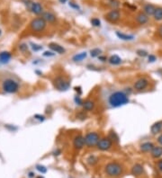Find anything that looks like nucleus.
Wrapping results in <instances>:
<instances>
[{
    "mask_svg": "<svg viewBox=\"0 0 162 178\" xmlns=\"http://www.w3.org/2000/svg\"><path fill=\"white\" fill-rule=\"evenodd\" d=\"M129 102H130L129 95L123 91H115L109 95V97H108V103L114 108L124 106L127 104Z\"/></svg>",
    "mask_w": 162,
    "mask_h": 178,
    "instance_id": "f257e3e1",
    "label": "nucleus"
},
{
    "mask_svg": "<svg viewBox=\"0 0 162 178\" xmlns=\"http://www.w3.org/2000/svg\"><path fill=\"white\" fill-rule=\"evenodd\" d=\"M105 173L111 177H117L123 173V166L117 162H110L105 165Z\"/></svg>",
    "mask_w": 162,
    "mask_h": 178,
    "instance_id": "f03ea898",
    "label": "nucleus"
},
{
    "mask_svg": "<svg viewBox=\"0 0 162 178\" xmlns=\"http://www.w3.org/2000/svg\"><path fill=\"white\" fill-rule=\"evenodd\" d=\"M53 85L59 91H67L70 86V81L63 76H57L53 80Z\"/></svg>",
    "mask_w": 162,
    "mask_h": 178,
    "instance_id": "7ed1b4c3",
    "label": "nucleus"
},
{
    "mask_svg": "<svg viewBox=\"0 0 162 178\" xmlns=\"http://www.w3.org/2000/svg\"><path fill=\"white\" fill-rule=\"evenodd\" d=\"M46 25H47V23L41 17L34 18L30 23V28L34 32H43L45 30V28H46Z\"/></svg>",
    "mask_w": 162,
    "mask_h": 178,
    "instance_id": "20e7f679",
    "label": "nucleus"
},
{
    "mask_svg": "<svg viewBox=\"0 0 162 178\" xmlns=\"http://www.w3.org/2000/svg\"><path fill=\"white\" fill-rule=\"evenodd\" d=\"M3 89L6 93L15 94L19 90V84L16 80L8 78L3 82Z\"/></svg>",
    "mask_w": 162,
    "mask_h": 178,
    "instance_id": "39448f33",
    "label": "nucleus"
},
{
    "mask_svg": "<svg viewBox=\"0 0 162 178\" xmlns=\"http://www.w3.org/2000/svg\"><path fill=\"white\" fill-rule=\"evenodd\" d=\"M100 136L97 132L95 131H91V132H87L85 135V143L86 146H87L88 148H92V147H96L99 140H100Z\"/></svg>",
    "mask_w": 162,
    "mask_h": 178,
    "instance_id": "423d86ee",
    "label": "nucleus"
},
{
    "mask_svg": "<svg viewBox=\"0 0 162 178\" xmlns=\"http://www.w3.org/2000/svg\"><path fill=\"white\" fill-rule=\"evenodd\" d=\"M113 140L109 138V137H104V138H101L96 145V148L99 150L102 151H106V150H109L112 146H113Z\"/></svg>",
    "mask_w": 162,
    "mask_h": 178,
    "instance_id": "0eeeda50",
    "label": "nucleus"
},
{
    "mask_svg": "<svg viewBox=\"0 0 162 178\" xmlns=\"http://www.w3.org/2000/svg\"><path fill=\"white\" fill-rule=\"evenodd\" d=\"M149 81L148 78H141L139 79H137L133 85V89L135 91H138V92H141L143 90H145L148 86H149Z\"/></svg>",
    "mask_w": 162,
    "mask_h": 178,
    "instance_id": "6e6552de",
    "label": "nucleus"
},
{
    "mask_svg": "<svg viewBox=\"0 0 162 178\" xmlns=\"http://www.w3.org/2000/svg\"><path fill=\"white\" fill-rule=\"evenodd\" d=\"M121 18V13L118 9H113L105 15V19L112 24L117 23Z\"/></svg>",
    "mask_w": 162,
    "mask_h": 178,
    "instance_id": "1a4fd4ad",
    "label": "nucleus"
},
{
    "mask_svg": "<svg viewBox=\"0 0 162 178\" xmlns=\"http://www.w3.org/2000/svg\"><path fill=\"white\" fill-rule=\"evenodd\" d=\"M86 143H85V137L81 134H78L77 136H75V138L73 139V147L75 149L77 150H80L85 147Z\"/></svg>",
    "mask_w": 162,
    "mask_h": 178,
    "instance_id": "9d476101",
    "label": "nucleus"
},
{
    "mask_svg": "<svg viewBox=\"0 0 162 178\" xmlns=\"http://www.w3.org/2000/svg\"><path fill=\"white\" fill-rule=\"evenodd\" d=\"M41 18H43L45 20L46 23L49 24H55L57 21V17L56 16L52 14L51 12H44L41 14Z\"/></svg>",
    "mask_w": 162,
    "mask_h": 178,
    "instance_id": "9b49d317",
    "label": "nucleus"
},
{
    "mask_svg": "<svg viewBox=\"0 0 162 178\" xmlns=\"http://www.w3.org/2000/svg\"><path fill=\"white\" fill-rule=\"evenodd\" d=\"M149 17L145 13H143V12L139 13L135 16V20H136V22H137V24L139 25H144V24H146L149 22Z\"/></svg>",
    "mask_w": 162,
    "mask_h": 178,
    "instance_id": "f8f14e48",
    "label": "nucleus"
},
{
    "mask_svg": "<svg viewBox=\"0 0 162 178\" xmlns=\"http://www.w3.org/2000/svg\"><path fill=\"white\" fill-rule=\"evenodd\" d=\"M162 131V121L154 123L150 127V133L152 135H158Z\"/></svg>",
    "mask_w": 162,
    "mask_h": 178,
    "instance_id": "ddd939ff",
    "label": "nucleus"
},
{
    "mask_svg": "<svg viewBox=\"0 0 162 178\" xmlns=\"http://www.w3.org/2000/svg\"><path fill=\"white\" fill-rule=\"evenodd\" d=\"M49 48L53 51V52H56L58 54H64L66 52V49L60 44L55 43V42H50L49 44Z\"/></svg>",
    "mask_w": 162,
    "mask_h": 178,
    "instance_id": "4468645a",
    "label": "nucleus"
},
{
    "mask_svg": "<svg viewBox=\"0 0 162 178\" xmlns=\"http://www.w3.org/2000/svg\"><path fill=\"white\" fill-rule=\"evenodd\" d=\"M155 145L150 142V141H146V142H143L142 144H141L140 146V149L141 152L143 153H150L151 150L154 148Z\"/></svg>",
    "mask_w": 162,
    "mask_h": 178,
    "instance_id": "2eb2a0df",
    "label": "nucleus"
},
{
    "mask_svg": "<svg viewBox=\"0 0 162 178\" xmlns=\"http://www.w3.org/2000/svg\"><path fill=\"white\" fill-rule=\"evenodd\" d=\"M143 13H145L148 16H153L155 10H156V7L152 4H146L143 6Z\"/></svg>",
    "mask_w": 162,
    "mask_h": 178,
    "instance_id": "dca6fc26",
    "label": "nucleus"
},
{
    "mask_svg": "<svg viewBox=\"0 0 162 178\" xmlns=\"http://www.w3.org/2000/svg\"><path fill=\"white\" fill-rule=\"evenodd\" d=\"M144 171V168H143V165H141V164H135L132 168V174L134 175V176H140L142 174Z\"/></svg>",
    "mask_w": 162,
    "mask_h": 178,
    "instance_id": "f3484780",
    "label": "nucleus"
},
{
    "mask_svg": "<svg viewBox=\"0 0 162 178\" xmlns=\"http://www.w3.org/2000/svg\"><path fill=\"white\" fill-rule=\"evenodd\" d=\"M31 11L34 15H41L43 13V8H42V6L39 2H34V3H33V5L31 7Z\"/></svg>",
    "mask_w": 162,
    "mask_h": 178,
    "instance_id": "a211bd4d",
    "label": "nucleus"
},
{
    "mask_svg": "<svg viewBox=\"0 0 162 178\" xmlns=\"http://www.w3.org/2000/svg\"><path fill=\"white\" fill-rule=\"evenodd\" d=\"M83 109L87 112H92L94 109H95V103L93 100H86L85 102H83Z\"/></svg>",
    "mask_w": 162,
    "mask_h": 178,
    "instance_id": "6ab92c4d",
    "label": "nucleus"
},
{
    "mask_svg": "<svg viewBox=\"0 0 162 178\" xmlns=\"http://www.w3.org/2000/svg\"><path fill=\"white\" fill-rule=\"evenodd\" d=\"M115 35L122 41H132L134 40V36L133 35H131V34H126L123 32H120V31H116L115 32Z\"/></svg>",
    "mask_w": 162,
    "mask_h": 178,
    "instance_id": "aec40b11",
    "label": "nucleus"
},
{
    "mask_svg": "<svg viewBox=\"0 0 162 178\" xmlns=\"http://www.w3.org/2000/svg\"><path fill=\"white\" fill-rule=\"evenodd\" d=\"M150 155L155 159L161 157H162V146H155L154 148L151 150Z\"/></svg>",
    "mask_w": 162,
    "mask_h": 178,
    "instance_id": "412c9836",
    "label": "nucleus"
},
{
    "mask_svg": "<svg viewBox=\"0 0 162 178\" xmlns=\"http://www.w3.org/2000/svg\"><path fill=\"white\" fill-rule=\"evenodd\" d=\"M108 62H109V64L113 65V66H117V65H120L123 61H122V58L118 56V55H113L111 56L109 58H108Z\"/></svg>",
    "mask_w": 162,
    "mask_h": 178,
    "instance_id": "4be33fe9",
    "label": "nucleus"
},
{
    "mask_svg": "<svg viewBox=\"0 0 162 178\" xmlns=\"http://www.w3.org/2000/svg\"><path fill=\"white\" fill-rule=\"evenodd\" d=\"M11 53H9L8 51H2L0 52V62L6 64L7 63L10 59H11Z\"/></svg>",
    "mask_w": 162,
    "mask_h": 178,
    "instance_id": "5701e85b",
    "label": "nucleus"
},
{
    "mask_svg": "<svg viewBox=\"0 0 162 178\" xmlns=\"http://www.w3.org/2000/svg\"><path fill=\"white\" fill-rule=\"evenodd\" d=\"M87 53L86 51H83V52L76 54L72 58V59H73V61H75V62H79V61H82L83 59H85L87 58Z\"/></svg>",
    "mask_w": 162,
    "mask_h": 178,
    "instance_id": "b1692460",
    "label": "nucleus"
},
{
    "mask_svg": "<svg viewBox=\"0 0 162 178\" xmlns=\"http://www.w3.org/2000/svg\"><path fill=\"white\" fill-rule=\"evenodd\" d=\"M153 17L158 22L162 21V7H156V10H155L154 15H153Z\"/></svg>",
    "mask_w": 162,
    "mask_h": 178,
    "instance_id": "393cba45",
    "label": "nucleus"
},
{
    "mask_svg": "<svg viewBox=\"0 0 162 178\" xmlns=\"http://www.w3.org/2000/svg\"><path fill=\"white\" fill-rule=\"evenodd\" d=\"M102 53V49H100L99 48H95L93 49L90 50V56L93 57V58H95V57H99Z\"/></svg>",
    "mask_w": 162,
    "mask_h": 178,
    "instance_id": "a878e982",
    "label": "nucleus"
},
{
    "mask_svg": "<svg viewBox=\"0 0 162 178\" xmlns=\"http://www.w3.org/2000/svg\"><path fill=\"white\" fill-rule=\"evenodd\" d=\"M108 137L113 140V142H119V137L116 134V132H115V131H111Z\"/></svg>",
    "mask_w": 162,
    "mask_h": 178,
    "instance_id": "bb28decb",
    "label": "nucleus"
},
{
    "mask_svg": "<svg viewBox=\"0 0 162 178\" xmlns=\"http://www.w3.org/2000/svg\"><path fill=\"white\" fill-rule=\"evenodd\" d=\"M87 163L89 164V165H95V164H96L97 163V161H98V159H97V157H95V156H90L88 158H87Z\"/></svg>",
    "mask_w": 162,
    "mask_h": 178,
    "instance_id": "cd10ccee",
    "label": "nucleus"
},
{
    "mask_svg": "<svg viewBox=\"0 0 162 178\" xmlns=\"http://www.w3.org/2000/svg\"><path fill=\"white\" fill-rule=\"evenodd\" d=\"M109 5L114 8V9H117V7L120 6V3L118 0H109Z\"/></svg>",
    "mask_w": 162,
    "mask_h": 178,
    "instance_id": "c85d7f7f",
    "label": "nucleus"
},
{
    "mask_svg": "<svg viewBox=\"0 0 162 178\" xmlns=\"http://www.w3.org/2000/svg\"><path fill=\"white\" fill-rule=\"evenodd\" d=\"M136 53H137L138 56H140V57H141V58H145V57H148V56H149L148 51L145 50V49H138V50L136 51Z\"/></svg>",
    "mask_w": 162,
    "mask_h": 178,
    "instance_id": "c756f323",
    "label": "nucleus"
},
{
    "mask_svg": "<svg viewBox=\"0 0 162 178\" xmlns=\"http://www.w3.org/2000/svg\"><path fill=\"white\" fill-rule=\"evenodd\" d=\"M91 24L95 27H99L101 25V21L98 18H92L91 19Z\"/></svg>",
    "mask_w": 162,
    "mask_h": 178,
    "instance_id": "7c9ffc66",
    "label": "nucleus"
},
{
    "mask_svg": "<svg viewBox=\"0 0 162 178\" xmlns=\"http://www.w3.org/2000/svg\"><path fill=\"white\" fill-rule=\"evenodd\" d=\"M157 61V57L155 56V55H153V54H149V56H148V62H149V63H153V62H155Z\"/></svg>",
    "mask_w": 162,
    "mask_h": 178,
    "instance_id": "2f4dec72",
    "label": "nucleus"
},
{
    "mask_svg": "<svg viewBox=\"0 0 162 178\" xmlns=\"http://www.w3.org/2000/svg\"><path fill=\"white\" fill-rule=\"evenodd\" d=\"M157 36H158V38H159L160 40H162V24L158 27V29H157Z\"/></svg>",
    "mask_w": 162,
    "mask_h": 178,
    "instance_id": "473e14b6",
    "label": "nucleus"
},
{
    "mask_svg": "<svg viewBox=\"0 0 162 178\" xmlns=\"http://www.w3.org/2000/svg\"><path fill=\"white\" fill-rule=\"evenodd\" d=\"M36 168H37V170H38L39 172H41V174H45V173L47 172V168H46L45 166H43V165H38L36 166Z\"/></svg>",
    "mask_w": 162,
    "mask_h": 178,
    "instance_id": "72a5a7b5",
    "label": "nucleus"
},
{
    "mask_svg": "<svg viewBox=\"0 0 162 178\" xmlns=\"http://www.w3.org/2000/svg\"><path fill=\"white\" fill-rule=\"evenodd\" d=\"M34 119H37L39 122H43L45 120V116L44 115H41V114H35L34 115Z\"/></svg>",
    "mask_w": 162,
    "mask_h": 178,
    "instance_id": "f704fd0d",
    "label": "nucleus"
},
{
    "mask_svg": "<svg viewBox=\"0 0 162 178\" xmlns=\"http://www.w3.org/2000/svg\"><path fill=\"white\" fill-rule=\"evenodd\" d=\"M22 1H23L24 4L31 10V7H32V5H33V2L31 1V0H22Z\"/></svg>",
    "mask_w": 162,
    "mask_h": 178,
    "instance_id": "c9c22d12",
    "label": "nucleus"
},
{
    "mask_svg": "<svg viewBox=\"0 0 162 178\" xmlns=\"http://www.w3.org/2000/svg\"><path fill=\"white\" fill-rule=\"evenodd\" d=\"M19 49H20L21 51H23V52L26 51V50L28 49V46H27V44H25V43H23V44L19 45Z\"/></svg>",
    "mask_w": 162,
    "mask_h": 178,
    "instance_id": "e433bc0d",
    "label": "nucleus"
},
{
    "mask_svg": "<svg viewBox=\"0 0 162 178\" xmlns=\"http://www.w3.org/2000/svg\"><path fill=\"white\" fill-rule=\"evenodd\" d=\"M75 102H76L77 104H78V105H82V104H83V102H82V100L80 99L79 95H76V96H75Z\"/></svg>",
    "mask_w": 162,
    "mask_h": 178,
    "instance_id": "4c0bfd02",
    "label": "nucleus"
},
{
    "mask_svg": "<svg viewBox=\"0 0 162 178\" xmlns=\"http://www.w3.org/2000/svg\"><path fill=\"white\" fill-rule=\"evenodd\" d=\"M157 167H158V171H159L160 173H162V159H160V160L158 161V163H157Z\"/></svg>",
    "mask_w": 162,
    "mask_h": 178,
    "instance_id": "58836bf2",
    "label": "nucleus"
},
{
    "mask_svg": "<svg viewBox=\"0 0 162 178\" xmlns=\"http://www.w3.org/2000/svg\"><path fill=\"white\" fill-rule=\"evenodd\" d=\"M70 7H72V8H74V9H76V10H79L78 5H77V4L74 3V2H70Z\"/></svg>",
    "mask_w": 162,
    "mask_h": 178,
    "instance_id": "ea45409f",
    "label": "nucleus"
},
{
    "mask_svg": "<svg viewBox=\"0 0 162 178\" xmlns=\"http://www.w3.org/2000/svg\"><path fill=\"white\" fill-rule=\"evenodd\" d=\"M42 49V47H41V46H40V45H36V44H33V50L37 51V50H40V49Z\"/></svg>",
    "mask_w": 162,
    "mask_h": 178,
    "instance_id": "a19ab883",
    "label": "nucleus"
},
{
    "mask_svg": "<svg viewBox=\"0 0 162 178\" xmlns=\"http://www.w3.org/2000/svg\"><path fill=\"white\" fill-rule=\"evenodd\" d=\"M157 141H158V143L160 146H162V133H160V134L157 137Z\"/></svg>",
    "mask_w": 162,
    "mask_h": 178,
    "instance_id": "79ce46f5",
    "label": "nucleus"
},
{
    "mask_svg": "<svg viewBox=\"0 0 162 178\" xmlns=\"http://www.w3.org/2000/svg\"><path fill=\"white\" fill-rule=\"evenodd\" d=\"M77 116H78L79 119H81V120H84V119H86V118H87V115H86L84 112H80V113H78Z\"/></svg>",
    "mask_w": 162,
    "mask_h": 178,
    "instance_id": "37998d69",
    "label": "nucleus"
},
{
    "mask_svg": "<svg viewBox=\"0 0 162 178\" xmlns=\"http://www.w3.org/2000/svg\"><path fill=\"white\" fill-rule=\"evenodd\" d=\"M98 58H99V61H103V62H104V61H108V58L105 57V56H99L98 57Z\"/></svg>",
    "mask_w": 162,
    "mask_h": 178,
    "instance_id": "c03bdc74",
    "label": "nucleus"
},
{
    "mask_svg": "<svg viewBox=\"0 0 162 178\" xmlns=\"http://www.w3.org/2000/svg\"><path fill=\"white\" fill-rule=\"evenodd\" d=\"M43 55H44V56H49V57H50V56H54V53H53V51H45V52L43 53Z\"/></svg>",
    "mask_w": 162,
    "mask_h": 178,
    "instance_id": "a18cd8bd",
    "label": "nucleus"
},
{
    "mask_svg": "<svg viewBox=\"0 0 162 178\" xmlns=\"http://www.w3.org/2000/svg\"><path fill=\"white\" fill-rule=\"evenodd\" d=\"M125 89H126V90H125V93H126L128 95H129L130 94H132V91L134 90V89H132L131 87H128V88H125Z\"/></svg>",
    "mask_w": 162,
    "mask_h": 178,
    "instance_id": "49530a36",
    "label": "nucleus"
},
{
    "mask_svg": "<svg viewBox=\"0 0 162 178\" xmlns=\"http://www.w3.org/2000/svg\"><path fill=\"white\" fill-rule=\"evenodd\" d=\"M75 90H76L77 92H78V95H81L82 91H81V88H80V87H75Z\"/></svg>",
    "mask_w": 162,
    "mask_h": 178,
    "instance_id": "de8ad7c7",
    "label": "nucleus"
},
{
    "mask_svg": "<svg viewBox=\"0 0 162 178\" xmlns=\"http://www.w3.org/2000/svg\"><path fill=\"white\" fill-rule=\"evenodd\" d=\"M61 153V151L60 149H57L55 152H54V154H53V155H54V156H59Z\"/></svg>",
    "mask_w": 162,
    "mask_h": 178,
    "instance_id": "09e8293b",
    "label": "nucleus"
},
{
    "mask_svg": "<svg viewBox=\"0 0 162 178\" xmlns=\"http://www.w3.org/2000/svg\"><path fill=\"white\" fill-rule=\"evenodd\" d=\"M60 1V3H61V4H65L67 1H69V0H59Z\"/></svg>",
    "mask_w": 162,
    "mask_h": 178,
    "instance_id": "8fccbe9b",
    "label": "nucleus"
},
{
    "mask_svg": "<svg viewBox=\"0 0 162 178\" xmlns=\"http://www.w3.org/2000/svg\"><path fill=\"white\" fill-rule=\"evenodd\" d=\"M33 175H34L33 173H30V174H29V176H30V177H33Z\"/></svg>",
    "mask_w": 162,
    "mask_h": 178,
    "instance_id": "3c124183",
    "label": "nucleus"
},
{
    "mask_svg": "<svg viewBox=\"0 0 162 178\" xmlns=\"http://www.w3.org/2000/svg\"><path fill=\"white\" fill-rule=\"evenodd\" d=\"M36 178H44V177H42L41 175H39V176H37Z\"/></svg>",
    "mask_w": 162,
    "mask_h": 178,
    "instance_id": "603ef678",
    "label": "nucleus"
},
{
    "mask_svg": "<svg viewBox=\"0 0 162 178\" xmlns=\"http://www.w3.org/2000/svg\"><path fill=\"white\" fill-rule=\"evenodd\" d=\"M0 35H1V30H0Z\"/></svg>",
    "mask_w": 162,
    "mask_h": 178,
    "instance_id": "864d4df0",
    "label": "nucleus"
}]
</instances>
